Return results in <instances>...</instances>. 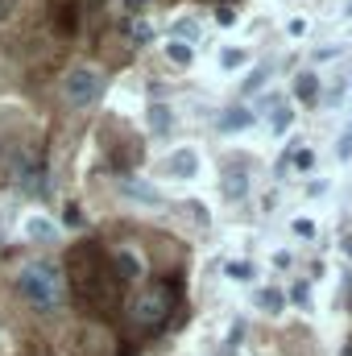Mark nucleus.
I'll return each instance as SVG.
<instances>
[{
	"mask_svg": "<svg viewBox=\"0 0 352 356\" xmlns=\"http://www.w3.org/2000/svg\"><path fill=\"white\" fill-rule=\"evenodd\" d=\"M17 294L25 298V307H33L42 315H54L67 302V277L54 261H25L17 269Z\"/></svg>",
	"mask_w": 352,
	"mask_h": 356,
	"instance_id": "1",
	"label": "nucleus"
},
{
	"mask_svg": "<svg viewBox=\"0 0 352 356\" xmlns=\"http://www.w3.org/2000/svg\"><path fill=\"white\" fill-rule=\"evenodd\" d=\"M104 83H108V75H104L95 63H75V67L63 75V99H67L71 108H88V104H95V99L104 95Z\"/></svg>",
	"mask_w": 352,
	"mask_h": 356,
	"instance_id": "2",
	"label": "nucleus"
},
{
	"mask_svg": "<svg viewBox=\"0 0 352 356\" xmlns=\"http://www.w3.org/2000/svg\"><path fill=\"white\" fill-rule=\"evenodd\" d=\"M133 323L137 327H158L166 315H170V294L158 286V290H145V294H137V302H133Z\"/></svg>",
	"mask_w": 352,
	"mask_h": 356,
	"instance_id": "3",
	"label": "nucleus"
},
{
	"mask_svg": "<svg viewBox=\"0 0 352 356\" xmlns=\"http://www.w3.org/2000/svg\"><path fill=\"white\" fill-rule=\"evenodd\" d=\"M120 191H125L129 199H137V203H150V207H158V203H162V191H158V186H150L145 178H120Z\"/></svg>",
	"mask_w": 352,
	"mask_h": 356,
	"instance_id": "4",
	"label": "nucleus"
},
{
	"mask_svg": "<svg viewBox=\"0 0 352 356\" xmlns=\"http://www.w3.org/2000/svg\"><path fill=\"white\" fill-rule=\"evenodd\" d=\"M116 277L120 282H141L145 277V261L133 249H116Z\"/></svg>",
	"mask_w": 352,
	"mask_h": 356,
	"instance_id": "5",
	"label": "nucleus"
},
{
	"mask_svg": "<svg viewBox=\"0 0 352 356\" xmlns=\"http://www.w3.org/2000/svg\"><path fill=\"white\" fill-rule=\"evenodd\" d=\"M199 170V158L191 154V149H175L170 158H166V175L170 178H195Z\"/></svg>",
	"mask_w": 352,
	"mask_h": 356,
	"instance_id": "6",
	"label": "nucleus"
},
{
	"mask_svg": "<svg viewBox=\"0 0 352 356\" xmlns=\"http://www.w3.org/2000/svg\"><path fill=\"white\" fill-rule=\"evenodd\" d=\"M253 124V112L249 108H228L224 116H220V129L224 133H241V129H249Z\"/></svg>",
	"mask_w": 352,
	"mask_h": 356,
	"instance_id": "7",
	"label": "nucleus"
},
{
	"mask_svg": "<svg viewBox=\"0 0 352 356\" xmlns=\"http://www.w3.org/2000/svg\"><path fill=\"white\" fill-rule=\"evenodd\" d=\"M249 195V175L245 170H224V199H245Z\"/></svg>",
	"mask_w": 352,
	"mask_h": 356,
	"instance_id": "8",
	"label": "nucleus"
},
{
	"mask_svg": "<svg viewBox=\"0 0 352 356\" xmlns=\"http://www.w3.org/2000/svg\"><path fill=\"white\" fill-rule=\"evenodd\" d=\"M294 95H298L303 104H315V95H319V75H315V71H303V75L294 79Z\"/></svg>",
	"mask_w": 352,
	"mask_h": 356,
	"instance_id": "9",
	"label": "nucleus"
},
{
	"mask_svg": "<svg viewBox=\"0 0 352 356\" xmlns=\"http://www.w3.org/2000/svg\"><path fill=\"white\" fill-rule=\"evenodd\" d=\"M150 129H154V133H170V129H175V112H170L166 104H154V108H150Z\"/></svg>",
	"mask_w": 352,
	"mask_h": 356,
	"instance_id": "10",
	"label": "nucleus"
},
{
	"mask_svg": "<svg viewBox=\"0 0 352 356\" xmlns=\"http://www.w3.org/2000/svg\"><path fill=\"white\" fill-rule=\"evenodd\" d=\"M253 302H257V307H262V311H269V315H278V311H282V307H286V294H282V290H273V286H269V290H257V298H253Z\"/></svg>",
	"mask_w": 352,
	"mask_h": 356,
	"instance_id": "11",
	"label": "nucleus"
},
{
	"mask_svg": "<svg viewBox=\"0 0 352 356\" xmlns=\"http://www.w3.org/2000/svg\"><path fill=\"white\" fill-rule=\"evenodd\" d=\"M166 54H170V63H175V67H191V58H195L186 42H170V46H166Z\"/></svg>",
	"mask_w": 352,
	"mask_h": 356,
	"instance_id": "12",
	"label": "nucleus"
},
{
	"mask_svg": "<svg viewBox=\"0 0 352 356\" xmlns=\"http://www.w3.org/2000/svg\"><path fill=\"white\" fill-rule=\"evenodd\" d=\"M125 33H129V38H133V42H141V46H145V42H150V38H154V29H150V25H145V21H125Z\"/></svg>",
	"mask_w": 352,
	"mask_h": 356,
	"instance_id": "13",
	"label": "nucleus"
},
{
	"mask_svg": "<svg viewBox=\"0 0 352 356\" xmlns=\"http://www.w3.org/2000/svg\"><path fill=\"white\" fill-rule=\"evenodd\" d=\"M290 166L294 170H311L315 166V154L311 149H290Z\"/></svg>",
	"mask_w": 352,
	"mask_h": 356,
	"instance_id": "14",
	"label": "nucleus"
},
{
	"mask_svg": "<svg viewBox=\"0 0 352 356\" xmlns=\"http://www.w3.org/2000/svg\"><path fill=\"white\" fill-rule=\"evenodd\" d=\"M25 232H29L33 241H50V236H54V228H50L46 220H29V228H25Z\"/></svg>",
	"mask_w": 352,
	"mask_h": 356,
	"instance_id": "15",
	"label": "nucleus"
},
{
	"mask_svg": "<svg viewBox=\"0 0 352 356\" xmlns=\"http://www.w3.org/2000/svg\"><path fill=\"white\" fill-rule=\"evenodd\" d=\"M336 158H340V162H349V158H352V124L344 129V137L336 141Z\"/></svg>",
	"mask_w": 352,
	"mask_h": 356,
	"instance_id": "16",
	"label": "nucleus"
},
{
	"mask_svg": "<svg viewBox=\"0 0 352 356\" xmlns=\"http://www.w3.org/2000/svg\"><path fill=\"white\" fill-rule=\"evenodd\" d=\"M241 63H245V50H220V67L232 71V67H241Z\"/></svg>",
	"mask_w": 352,
	"mask_h": 356,
	"instance_id": "17",
	"label": "nucleus"
},
{
	"mask_svg": "<svg viewBox=\"0 0 352 356\" xmlns=\"http://www.w3.org/2000/svg\"><path fill=\"white\" fill-rule=\"evenodd\" d=\"M228 277H237V282H249V277H253V266H249V261H232V266H228Z\"/></svg>",
	"mask_w": 352,
	"mask_h": 356,
	"instance_id": "18",
	"label": "nucleus"
},
{
	"mask_svg": "<svg viewBox=\"0 0 352 356\" xmlns=\"http://www.w3.org/2000/svg\"><path fill=\"white\" fill-rule=\"evenodd\" d=\"M290 129V108H273V133H286Z\"/></svg>",
	"mask_w": 352,
	"mask_h": 356,
	"instance_id": "19",
	"label": "nucleus"
},
{
	"mask_svg": "<svg viewBox=\"0 0 352 356\" xmlns=\"http://www.w3.org/2000/svg\"><path fill=\"white\" fill-rule=\"evenodd\" d=\"M290 298H294L298 307H307V302H311V290H307V282H294V290H290Z\"/></svg>",
	"mask_w": 352,
	"mask_h": 356,
	"instance_id": "20",
	"label": "nucleus"
},
{
	"mask_svg": "<svg viewBox=\"0 0 352 356\" xmlns=\"http://www.w3.org/2000/svg\"><path fill=\"white\" fill-rule=\"evenodd\" d=\"M63 224H67V228H79V224H83V211H79V207H67V211H63Z\"/></svg>",
	"mask_w": 352,
	"mask_h": 356,
	"instance_id": "21",
	"label": "nucleus"
},
{
	"mask_svg": "<svg viewBox=\"0 0 352 356\" xmlns=\"http://www.w3.org/2000/svg\"><path fill=\"white\" fill-rule=\"evenodd\" d=\"M262 83H265V67H253V75L245 79V91H257Z\"/></svg>",
	"mask_w": 352,
	"mask_h": 356,
	"instance_id": "22",
	"label": "nucleus"
},
{
	"mask_svg": "<svg viewBox=\"0 0 352 356\" xmlns=\"http://www.w3.org/2000/svg\"><path fill=\"white\" fill-rule=\"evenodd\" d=\"M290 228H294V236H315V224L311 220H294Z\"/></svg>",
	"mask_w": 352,
	"mask_h": 356,
	"instance_id": "23",
	"label": "nucleus"
},
{
	"mask_svg": "<svg viewBox=\"0 0 352 356\" xmlns=\"http://www.w3.org/2000/svg\"><path fill=\"white\" fill-rule=\"evenodd\" d=\"M286 33H290V38H303V33H307V21H303V17H294V21L286 25Z\"/></svg>",
	"mask_w": 352,
	"mask_h": 356,
	"instance_id": "24",
	"label": "nucleus"
},
{
	"mask_svg": "<svg viewBox=\"0 0 352 356\" xmlns=\"http://www.w3.org/2000/svg\"><path fill=\"white\" fill-rule=\"evenodd\" d=\"M216 21H220V25H232V21H237V13H232V8H220V13H216Z\"/></svg>",
	"mask_w": 352,
	"mask_h": 356,
	"instance_id": "25",
	"label": "nucleus"
},
{
	"mask_svg": "<svg viewBox=\"0 0 352 356\" xmlns=\"http://www.w3.org/2000/svg\"><path fill=\"white\" fill-rule=\"evenodd\" d=\"M13 8H17V0H0V21H4V17H13Z\"/></svg>",
	"mask_w": 352,
	"mask_h": 356,
	"instance_id": "26",
	"label": "nucleus"
},
{
	"mask_svg": "<svg viewBox=\"0 0 352 356\" xmlns=\"http://www.w3.org/2000/svg\"><path fill=\"white\" fill-rule=\"evenodd\" d=\"M175 29H178V33H182V38H195V25H191V21H178Z\"/></svg>",
	"mask_w": 352,
	"mask_h": 356,
	"instance_id": "27",
	"label": "nucleus"
},
{
	"mask_svg": "<svg viewBox=\"0 0 352 356\" xmlns=\"http://www.w3.org/2000/svg\"><path fill=\"white\" fill-rule=\"evenodd\" d=\"M145 4H150V0H125V8H129V13H141Z\"/></svg>",
	"mask_w": 352,
	"mask_h": 356,
	"instance_id": "28",
	"label": "nucleus"
},
{
	"mask_svg": "<svg viewBox=\"0 0 352 356\" xmlns=\"http://www.w3.org/2000/svg\"><path fill=\"white\" fill-rule=\"evenodd\" d=\"M344 356H352V353H344Z\"/></svg>",
	"mask_w": 352,
	"mask_h": 356,
	"instance_id": "29",
	"label": "nucleus"
}]
</instances>
